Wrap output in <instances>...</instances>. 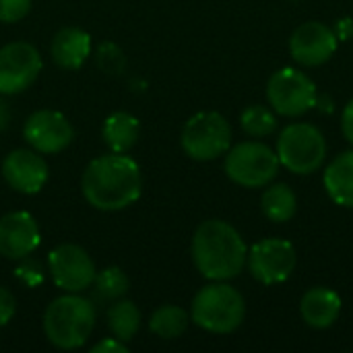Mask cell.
Returning <instances> with one entry per match:
<instances>
[{"label": "cell", "mask_w": 353, "mask_h": 353, "mask_svg": "<svg viewBox=\"0 0 353 353\" xmlns=\"http://www.w3.org/2000/svg\"><path fill=\"white\" fill-rule=\"evenodd\" d=\"M81 188L91 207L99 211H122L141 196V170L124 153L101 155L85 168Z\"/></svg>", "instance_id": "1"}, {"label": "cell", "mask_w": 353, "mask_h": 353, "mask_svg": "<svg viewBox=\"0 0 353 353\" xmlns=\"http://www.w3.org/2000/svg\"><path fill=\"white\" fill-rule=\"evenodd\" d=\"M248 248L240 232L221 219L201 223L192 238V261L199 273L211 281H228L242 273Z\"/></svg>", "instance_id": "2"}, {"label": "cell", "mask_w": 353, "mask_h": 353, "mask_svg": "<svg viewBox=\"0 0 353 353\" xmlns=\"http://www.w3.org/2000/svg\"><path fill=\"white\" fill-rule=\"evenodd\" d=\"M95 306L77 294L56 298L43 314V333L58 350L81 347L95 327Z\"/></svg>", "instance_id": "3"}, {"label": "cell", "mask_w": 353, "mask_h": 353, "mask_svg": "<svg viewBox=\"0 0 353 353\" xmlns=\"http://www.w3.org/2000/svg\"><path fill=\"white\" fill-rule=\"evenodd\" d=\"M246 314L240 292L223 281L205 285L192 300V323L209 333H234Z\"/></svg>", "instance_id": "4"}, {"label": "cell", "mask_w": 353, "mask_h": 353, "mask_svg": "<svg viewBox=\"0 0 353 353\" xmlns=\"http://www.w3.org/2000/svg\"><path fill=\"white\" fill-rule=\"evenodd\" d=\"M277 157L283 168L298 176L314 174L327 157L325 134L314 124H290L277 141Z\"/></svg>", "instance_id": "5"}, {"label": "cell", "mask_w": 353, "mask_h": 353, "mask_svg": "<svg viewBox=\"0 0 353 353\" xmlns=\"http://www.w3.org/2000/svg\"><path fill=\"white\" fill-rule=\"evenodd\" d=\"M279 165L277 151L256 141L240 143L225 155L228 178L244 188L269 186L279 174Z\"/></svg>", "instance_id": "6"}, {"label": "cell", "mask_w": 353, "mask_h": 353, "mask_svg": "<svg viewBox=\"0 0 353 353\" xmlns=\"http://www.w3.org/2000/svg\"><path fill=\"white\" fill-rule=\"evenodd\" d=\"M232 143L230 122L217 112L194 114L182 130V149L190 159L211 161L228 153Z\"/></svg>", "instance_id": "7"}, {"label": "cell", "mask_w": 353, "mask_h": 353, "mask_svg": "<svg viewBox=\"0 0 353 353\" xmlns=\"http://www.w3.org/2000/svg\"><path fill=\"white\" fill-rule=\"evenodd\" d=\"M316 85L298 68H281L267 83V99L273 112L298 118L316 105Z\"/></svg>", "instance_id": "8"}, {"label": "cell", "mask_w": 353, "mask_h": 353, "mask_svg": "<svg viewBox=\"0 0 353 353\" xmlns=\"http://www.w3.org/2000/svg\"><path fill=\"white\" fill-rule=\"evenodd\" d=\"M296 248L281 238H267L256 242L246 256L252 277L265 285L283 283L296 269Z\"/></svg>", "instance_id": "9"}, {"label": "cell", "mask_w": 353, "mask_h": 353, "mask_svg": "<svg viewBox=\"0 0 353 353\" xmlns=\"http://www.w3.org/2000/svg\"><path fill=\"white\" fill-rule=\"evenodd\" d=\"M41 56L27 41H10L0 48V95H14L33 85L41 72Z\"/></svg>", "instance_id": "10"}, {"label": "cell", "mask_w": 353, "mask_h": 353, "mask_svg": "<svg viewBox=\"0 0 353 353\" xmlns=\"http://www.w3.org/2000/svg\"><path fill=\"white\" fill-rule=\"evenodd\" d=\"M48 265L56 288L68 294L85 292L93 285L97 275L91 256L77 244H62L54 248L48 256Z\"/></svg>", "instance_id": "11"}, {"label": "cell", "mask_w": 353, "mask_h": 353, "mask_svg": "<svg viewBox=\"0 0 353 353\" xmlns=\"http://www.w3.org/2000/svg\"><path fill=\"white\" fill-rule=\"evenodd\" d=\"M23 137L25 141L33 147L37 153H60L66 149L74 137V130L66 116L54 110H39L31 114L23 126Z\"/></svg>", "instance_id": "12"}, {"label": "cell", "mask_w": 353, "mask_h": 353, "mask_svg": "<svg viewBox=\"0 0 353 353\" xmlns=\"http://www.w3.org/2000/svg\"><path fill=\"white\" fill-rule=\"evenodd\" d=\"M337 43L339 39L331 27L319 21H308L292 33L290 52L294 60L304 66H321L331 60L337 50Z\"/></svg>", "instance_id": "13"}, {"label": "cell", "mask_w": 353, "mask_h": 353, "mask_svg": "<svg viewBox=\"0 0 353 353\" xmlns=\"http://www.w3.org/2000/svg\"><path fill=\"white\" fill-rule=\"evenodd\" d=\"M2 176L17 192L37 194L48 182V163L37 151L17 149L2 161Z\"/></svg>", "instance_id": "14"}, {"label": "cell", "mask_w": 353, "mask_h": 353, "mask_svg": "<svg viewBox=\"0 0 353 353\" xmlns=\"http://www.w3.org/2000/svg\"><path fill=\"white\" fill-rule=\"evenodd\" d=\"M37 246L39 228L27 211H12L0 217V254L4 259L21 261Z\"/></svg>", "instance_id": "15"}, {"label": "cell", "mask_w": 353, "mask_h": 353, "mask_svg": "<svg viewBox=\"0 0 353 353\" xmlns=\"http://www.w3.org/2000/svg\"><path fill=\"white\" fill-rule=\"evenodd\" d=\"M52 60L66 70L81 68L91 54V37L79 27H64L52 39Z\"/></svg>", "instance_id": "16"}, {"label": "cell", "mask_w": 353, "mask_h": 353, "mask_svg": "<svg viewBox=\"0 0 353 353\" xmlns=\"http://www.w3.org/2000/svg\"><path fill=\"white\" fill-rule=\"evenodd\" d=\"M341 312V298L329 288H312L300 302V314L312 329H329Z\"/></svg>", "instance_id": "17"}, {"label": "cell", "mask_w": 353, "mask_h": 353, "mask_svg": "<svg viewBox=\"0 0 353 353\" xmlns=\"http://www.w3.org/2000/svg\"><path fill=\"white\" fill-rule=\"evenodd\" d=\"M323 180L335 205L353 209V149L343 151L327 165Z\"/></svg>", "instance_id": "18"}, {"label": "cell", "mask_w": 353, "mask_h": 353, "mask_svg": "<svg viewBox=\"0 0 353 353\" xmlns=\"http://www.w3.org/2000/svg\"><path fill=\"white\" fill-rule=\"evenodd\" d=\"M103 141L112 153H126L139 139V120L126 112H114L103 122Z\"/></svg>", "instance_id": "19"}, {"label": "cell", "mask_w": 353, "mask_h": 353, "mask_svg": "<svg viewBox=\"0 0 353 353\" xmlns=\"http://www.w3.org/2000/svg\"><path fill=\"white\" fill-rule=\"evenodd\" d=\"M261 207L267 219L275 223H285L296 215L298 209V199L294 190L288 184H269L267 190L263 192Z\"/></svg>", "instance_id": "20"}, {"label": "cell", "mask_w": 353, "mask_h": 353, "mask_svg": "<svg viewBox=\"0 0 353 353\" xmlns=\"http://www.w3.org/2000/svg\"><path fill=\"white\" fill-rule=\"evenodd\" d=\"M139 327H141V312L132 302L120 300V302L110 306V310H108V329L116 339H120L124 343L130 341L137 335Z\"/></svg>", "instance_id": "21"}, {"label": "cell", "mask_w": 353, "mask_h": 353, "mask_svg": "<svg viewBox=\"0 0 353 353\" xmlns=\"http://www.w3.org/2000/svg\"><path fill=\"white\" fill-rule=\"evenodd\" d=\"M188 327V312L180 306H161L153 312L149 329L161 339H176Z\"/></svg>", "instance_id": "22"}, {"label": "cell", "mask_w": 353, "mask_h": 353, "mask_svg": "<svg viewBox=\"0 0 353 353\" xmlns=\"http://www.w3.org/2000/svg\"><path fill=\"white\" fill-rule=\"evenodd\" d=\"M240 124H242V130L248 137L263 139V137H269L277 128V118H275V114H273L271 108L256 103V105H248L242 112Z\"/></svg>", "instance_id": "23"}, {"label": "cell", "mask_w": 353, "mask_h": 353, "mask_svg": "<svg viewBox=\"0 0 353 353\" xmlns=\"http://www.w3.org/2000/svg\"><path fill=\"white\" fill-rule=\"evenodd\" d=\"M95 296L103 302H114L128 292V277L118 267H108L95 275Z\"/></svg>", "instance_id": "24"}, {"label": "cell", "mask_w": 353, "mask_h": 353, "mask_svg": "<svg viewBox=\"0 0 353 353\" xmlns=\"http://www.w3.org/2000/svg\"><path fill=\"white\" fill-rule=\"evenodd\" d=\"M97 64L110 74H120L124 70V54L118 46L103 43L97 50Z\"/></svg>", "instance_id": "25"}, {"label": "cell", "mask_w": 353, "mask_h": 353, "mask_svg": "<svg viewBox=\"0 0 353 353\" xmlns=\"http://www.w3.org/2000/svg\"><path fill=\"white\" fill-rule=\"evenodd\" d=\"M14 277L19 281H23L27 288H37L43 281V271H41L39 263L27 261V256H25V259H21V265L14 269Z\"/></svg>", "instance_id": "26"}, {"label": "cell", "mask_w": 353, "mask_h": 353, "mask_svg": "<svg viewBox=\"0 0 353 353\" xmlns=\"http://www.w3.org/2000/svg\"><path fill=\"white\" fill-rule=\"evenodd\" d=\"M31 8V0H0V23H17Z\"/></svg>", "instance_id": "27"}, {"label": "cell", "mask_w": 353, "mask_h": 353, "mask_svg": "<svg viewBox=\"0 0 353 353\" xmlns=\"http://www.w3.org/2000/svg\"><path fill=\"white\" fill-rule=\"evenodd\" d=\"M17 310V302L12 298V294L4 288H0V327L8 325L14 316Z\"/></svg>", "instance_id": "28"}, {"label": "cell", "mask_w": 353, "mask_h": 353, "mask_svg": "<svg viewBox=\"0 0 353 353\" xmlns=\"http://www.w3.org/2000/svg\"><path fill=\"white\" fill-rule=\"evenodd\" d=\"M128 352V347L124 345V341H120V339H116V337H108V339H103V341H99L91 353H126Z\"/></svg>", "instance_id": "29"}, {"label": "cell", "mask_w": 353, "mask_h": 353, "mask_svg": "<svg viewBox=\"0 0 353 353\" xmlns=\"http://www.w3.org/2000/svg\"><path fill=\"white\" fill-rule=\"evenodd\" d=\"M341 128H343V134L345 139L353 145V99H350V103L345 105L343 110V116H341Z\"/></svg>", "instance_id": "30"}, {"label": "cell", "mask_w": 353, "mask_h": 353, "mask_svg": "<svg viewBox=\"0 0 353 353\" xmlns=\"http://www.w3.org/2000/svg\"><path fill=\"white\" fill-rule=\"evenodd\" d=\"M335 35H337V39L339 41H345V39H350L353 35V23L352 19H341V21H337V25H335Z\"/></svg>", "instance_id": "31"}, {"label": "cell", "mask_w": 353, "mask_h": 353, "mask_svg": "<svg viewBox=\"0 0 353 353\" xmlns=\"http://www.w3.org/2000/svg\"><path fill=\"white\" fill-rule=\"evenodd\" d=\"M8 122H10V108L8 103L0 97V132H4L8 128Z\"/></svg>", "instance_id": "32"}, {"label": "cell", "mask_w": 353, "mask_h": 353, "mask_svg": "<svg viewBox=\"0 0 353 353\" xmlns=\"http://www.w3.org/2000/svg\"><path fill=\"white\" fill-rule=\"evenodd\" d=\"M316 105H319V110H321V112H327V114H331V112H333V101H331V97H329V95L316 97Z\"/></svg>", "instance_id": "33"}]
</instances>
